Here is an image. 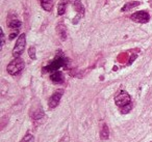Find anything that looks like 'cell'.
I'll return each instance as SVG.
<instances>
[{"instance_id": "obj_9", "label": "cell", "mask_w": 152, "mask_h": 142, "mask_svg": "<svg viewBox=\"0 0 152 142\" xmlns=\"http://www.w3.org/2000/svg\"><path fill=\"white\" fill-rule=\"evenodd\" d=\"M50 79L54 83H63L64 82V76L61 72H54L52 75L50 76Z\"/></svg>"}, {"instance_id": "obj_5", "label": "cell", "mask_w": 152, "mask_h": 142, "mask_svg": "<svg viewBox=\"0 0 152 142\" xmlns=\"http://www.w3.org/2000/svg\"><path fill=\"white\" fill-rule=\"evenodd\" d=\"M131 20L137 23H147L148 21L150 20V16L148 13L146 12H137L133 15H131Z\"/></svg>"}, {"instance_id": "obj_12", "label": "cell", "mask_w": 152, "mask_h": 142, "mask_svg": "<svg viewBox=\"0 0 152 142\" xmlns=\"http://www.w3.org/2000/svg\"><path fill=\"white\" fill-rule=\"evenodd\" d=\"M140 4H141V2H139V1H132V2H128L122 7V9H121V11H122V12H128V11H130L131 9H133V7H139Z\"/></svg>"}, {"instance_id": "obj_3", "label": "cell", "mask_w": 152, "mask_h": 142, "mask_svg": "<svg viewBox=\"0 0 152 142\" xmlns=\"http://www.w3.org/2000/svg\"><path fill=\"white\" fill-rule=\"evenodd\" d=\"M67 60L66 58H64L63 56H58L52 61L49 65H47L46 67H44L45 72H57V70L61 69V67L66 64Z\"/></svg>"}, {"instance_id": "obj_7", "label": "cell", "mask_w": 152, "mask_h": 142, "mask_svg": "<svg viewBox=\"0 0 152 142\" xmlns=\"http://www.w3.org/2000/svg\"><path fill=\"white\" fill-rule=\"evenodd\" d=\"M7 26L13 31H19V28L21 27V21L19 19H17L15 16H11L7 19Z\"/></svg>"}, {"instance_id": "obj_11", "label": "cell", "mask_w": 152, "mask_h": 142, "mask_svg": "<svg viewBox=\"0 0 152 142\" xmlns=\"http://www.w3.org/2000/svg\"><path fill=\"white\" fill-rule=\"evenodd\" d=\"M41 5L47 12H50L52 9L53 0H41Z\"/></svg>"}, {"instance_id": "obj_1", "label": "cell", "mask_w": 152, "mask_h": 142, "mask_svg": "<svg viewBox=\"0 0 152 142\" xmlns=\"http://www.w3.org/2000/svg\"><path fill=\"white\" fill-rule=\"evenodd\" d=\"M25 45H26V36L25 34H20L19 38L17 40V43H16L15 47H14L13 50V55L15 58H19L20 55L23 53L24 49H25Z\"/></svg>"}, {"instance_id": "obj_8", "label": "cell", "mask_w": 152, "mask_h": 142, "mask_svg": "<svg viewBox=\"0 0 152 142\" xmlns=\"http://www.w3.org/2000/svg\"><path fill=\"white\" fill-rule=\"evenodd\" d=\"M70 2L72 3V5L74 7L75 11L79 14V16H83L85 14V7L81 4L80 0H70Z\"/></svg>"}, {"instance_id": "obj_14", "label": "cell", "mask_w": 152, "mask_h": 142, "mask_svg": "<svg viewBox=\"0 0 152 142\" xmlns=\"http://www.w3.org/2000/svg\"><path fill=\"white\" fill-rule=\"evenodd\" d=\"M101 138L102 139H107L108 138V135H110V132H108V128L106 127L105 125L102 127V130H101Z\"/></svg>"}, {"instance_id": "obj_16", "label": "cell", "mask_w": 152, "mask_h": 142, "mask_svg": "<svg viewBox=\"0 0 152 142\" xmlns=\"http://www.w3.org/2000/svg\"><path fill=\"white\" fill-rule=\"evenodd\" d=\"M4 43H5L4 32H3V30L1 29V47H3V46H4Z\"/></svg>"}, {"instance_id": "obj_2", "label": "cell", "mask_w": 152, "mask_h": 142, "mask_svg": "<svg viewBox=\"0 0 152 142\" xmlns=\"http://www.w3.org/2000/svg\"><path fill=\"white\" fill-rule=\"evenodd\" d=\"M24 67V61L21 58H15L13 61H11L9 65H7V72L11 75H17L23 70Z\"/></svg>"}, {"instance_id": "obj_13", "label": "cell", "mask_w": 152, "mask_h": 142, "mask_svg": "<svg viewBox=\"0 0 152 142\" xmlns=\"http://www.w3.org/2000/svg\"><path fill=\"white\" fill-rule=\"evenodd\" d=\"M66 4H67V1L66 0H61V3L58 4V7H57V13H58L59 16H63L66 12Z\"/></svg>"}, {"instance_id": "obj_6", "label": "cell", "mask_w": 152, "mask_h": 142, "mask_svg": "<svg viewBox=\"0 0 152 142\" xmlns=\"http://www.w3.org/2000/svg\"><path fill=\"white\" fill-rule=\"evenodd\" d=\"M63 93H64V90L59 89V90H56V91L51 96L50 100H49V108L53 109L58 105L59 101H61V96H63Z\"/></svg>"}, {"instance_id": "obj_15", "label": "cell", "mask_w": 152, "mask_h": 142, "mask_svg": "<svg viewBox=\"0 0 152 142\" xmlns=\"http://www.w3.org/2000/svg\"><path fill=\"white\" fill-rule=\"evenodd\" d=\"M28 54H29L30 58L31 59H36V48L34 47H30L29 50H28Z\"/></svg>"}, {"instance_id": "obj_4", "label": "cell", "mask_w": 152, "mask_h": 142, "mask_svg": "<svg viewBox=\"0 0 152 142\" xmlns=\"http://www.w3.org/2000/svg\"><path fill=\"white\" fill-rule=\"evenodd\" d=\"M115 101H116V104L118 105L120 108H124V107L130 105L131 99H130V96H129L126 91H120L116 96Z\"/></svg>"}, {"instance_id": "obj_10", "label": "cell", "mask_w": 152, "mask_h": 142, "mask_svg": "<svg viewBox=\"0 0 152 142\" xmlns=\"http://www.w3.org/2000/svg\"><path fill=\"white\" fill-rule=\"evenodd\" d=\"M56 30H57V33H58L59 38L63 41H65L66 38H67V29H66L65 26H64L63 24H61V25L57 26Z\"/></svg>"}]
</instances>
